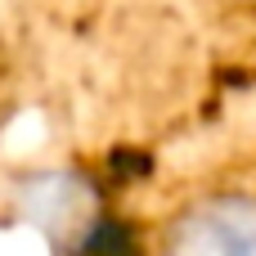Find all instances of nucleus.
Listing matches in <instances>:
<instances>
[{
	"label": "nucleus",
	"instance_id": "f257e3e1",
	"mask_svg": "<svg viewBox=\"0 0 256 256\" xmlns=\"http://www.w3.org/2000/svg\"><path fill=\"white\" fill-rule=\"evenodd\" d=\"M158 256H256V189L189 198L162 225Z\"/></svg>",
	"mask_w": 256,
	"mask_h": 256
},
{
	"label": "nucleus",
	"instance_id": "f03ea898",
	"mask_svg": "<svg viewBox=\"0 0 256 256\" xmlns=\"http://www.w3.org/2000/svg\"><path fill=\"white\" fill-rule=\"evenodd\" d=\"M86 256H135V243L122 225H99L86 243Z\"/></svg>",
	"mask_w": 256,
	"mask_h": 256
}]
</instances>
